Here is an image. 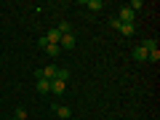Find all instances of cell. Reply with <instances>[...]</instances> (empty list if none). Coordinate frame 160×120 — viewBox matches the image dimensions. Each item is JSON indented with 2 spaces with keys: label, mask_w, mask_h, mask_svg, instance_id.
Here are the masks:
<instances>
[{
  "label": "cell",
  "mask_w": 160,
  "mask_h": 120,
  "mask_svg": "<svg viewBox=\"0 0 160 120\" xmlns=\"http://www.w3.org/2000/svg\"><path fill=\"white\" fill-rule=\"evenodd\" d=\"M59 48H62V51H72V48H75V35H72V32H69V35H62Z\"/></svg>",
  "instance_id": "1"
},
{
  "label": "cell",
  "mask_w": 160,
  "mask_h": 120,
  "mask_svg": "<svg viewBox=\"0 0 160 120\" xmlns=\"http://www.w3.org/2000/svg\"><path fill=\"white\" fill-rule=\"evenodd\" d=\"M40 46L46 48V53H48V56H59V53H62V48H59L56 43H46L43 38H40Z\"/></svg>",
  "instance_id": "2"
},
{
  "label": "cell",
  "mask_w": 160,
  "mask_h": 120,
  "mask_svg": "<svg viewBox=\"0 0 160 120\" xmlns=\"http://www.w3.org/2000/svg\"><path fill=\"white\" fill-rule=\"evenodd\" d=\"M118 22H123V24H133V11L131 8H120V16H118Z\"/></svg>",
  "instance_id": "3"
},
{
  "label": "cell",
  "mask_w": 160,
  "mask_h": 120,
  "mask_svg": "<svg viewBox=\"0 0 160 120\" xmlns=\"http://www.w3.org/2000/svg\"><path fill=\"white\" fill-rule=\"evenodd\" d=\"M53 112H56V118H62V120H69V107H64V104H56V107H53Z\"/></svg>",
  "instance_id": "4"
},
{
  "label": "cell",
  "mask_w": 160,
  "mask_h": 120,
  "mask_svg": "<svg viewBox=\"0 0 160 120\" xmlns=\"http://www.w3.org/2000/svg\"><path fill=\"white\" fill-rule=\"evenodd\" d=\"M43 40H46V43H56V46H59V40H62V32H59V29H48V35H46Z\"/></svg>",
  "instance_id": "5"
},
{
  "label": "cell",
  "mask_w": 160,
  "mask_h": 120,
  "mask_svg": "<svg viewBox=\"0 0 160 120\" xmlns=\"http://www.w3.org/2000/svg\"><path fill=\"white\" fill-rule=\"evenodd\" d=\"M86 8H91V11H102L104 0H86Z\"/></svg>",
  "instance_id": "6"
},
{
  "label": "cell",
  "mask_w": 160,
  "mask_h": 120,
  "mask_svg": "<svg viewBox=\"0 0 160 120\" xmlns=\"http://www.w3.org/2000/svg\"><path fill=\"white\" fill-rule=\"evenodd\" d=\"M133 59H136V62H147V51H144L142 46H136L133 48Z\"/></svg>",
  "instance_id": "7"
},
{
  "label": "cell",
  "mask_w": 160,
  "mask_h": 120,
  "mask_svg": "<svg viewBox=\"0 0 160 120\" xmlns=\"http://www.w3.org/2000/svg\"><path fill=\"white\" fill-rule=\"evenodd\" d=\"M64 88H67V83H62V80H51V91L53 93H64Z\"/></svg>",
  "instance_id": "8"
},
{
  "label": "cell",
  "mask_w": 160,
  "mask_h": 120,
  "mask_svg": "<svg viewBox=\"0 0 160 120\" xmlns=\"http://www.w3.org/2000/svg\"><path fill=\"white\" fill-rule=\"evenodd\" d=\"M51 91V80H38V93H48Z\"/></svg>",
  "instance_id": "9"
},
{
  "label": "cell",
  "mask_w": 160,
  "mask_h": 120,
  "mask_svg": "<svg viewBox=\"0 0 160 120\" xmlns=\"http://www.w3.org/2000/svg\"><path fill=\"white\" fill-rule=\"evenodd\" d=\"M120 35H133V24H123V22H120Z\"/></svg>",
  "instance_id": "10"
},
{
  "label": "cell",
  "mask_w": 160,
  "mask_h": 120,
  "mask_svg": "<svg viewBox=\"0 0 160 120\" xmlns=\"http://www.w3.org/2000/svg\"><path fill=\"white\" fill-rule=\"evenodd\" d=\"M53 80H62V83H67V80H69V69H59Z\"/></svg>",
  "instance_id": "11"
},
{
  "label": "cell",
  "mask_w": 160,
  "mask_h": 120,
  "mask_svg": "<svg viewBox=\"0 0 160 120\" xmlns=\"http://www.w3.org/2000/svg\"><path fill=\"white\" fill-rule=\"evenodd\" d=\"M13 120H27V109H24V107H16V112H13Z\"/></svg>",
  "instance_id": "12"
}]
</instances>
